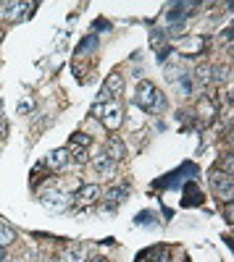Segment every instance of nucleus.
<instances>
[{
  "label": "nucleus",
  "instance_id": "obj_20",
  "mask_svg": "<svg viewBox=\"0 0 234 262\" xmlns=\"http://www.w3.org/2000/svg\"><path fill=\"white\" fill-rule=\"evenodd\" d=\"M3 137H6V123L0 121V139H3Z\"/></svg>",
  "mask_w": 234,
  "mask_h": 262
},
{
  "label": "nucleus",
  "instance_id": "obj_21",
  "mask_svg": "<svg viewBox=\"0 0 234 262\" xmlns=\"http://www.w3.org/2000/svg\"><path fill=\"white\" fill-rule=\"evenodd\" d=\"M87 262H105L103 257H95V259H87Z\"/></svg>",
  "mask_w": 234,
  "mask_h": 262
},
{
  "label": "nucleus",
  "instance_id": "obj_23",
  "mask_svg": "<svg viewBox=\"0 0 234 262\" xmlns=\"http://www.w3.org/2000/svg\"><path fill=\"white\" fill-rule=\"evenodd\" d=\"M0 262H11V259H6V257H3V259H0Z\"/></svg>",
  "mask_w": 234,
  "mask_h": 262
},
{
  "label": "nucleus",
  "instance_id": "obj_14",
  "mask_svg": "<svg viewBox=\"0 0 234 262\" xmlns=\"http://www.w3.org/2000/svg\"><path fill=\"white\" fill-rule=\"evenodd\" d=\"M126 194H129V189H126L124 184H121V186H111L108 191H105V200H111V202H121V200H126Z\"/></svg>",
  "mask_w": 234,
  "mask_h": 262
},
{
  "label": "nucleus",
  "instance_id": "obj_1",
  "mask_svg": "<svg viewBox=\"0 0 234 262\" xmlns=\"http://www.w3.org/2000/svg\"><path fill=\"white\" fill-rule=\"evenodd\" d=\"M100 121H103V126L108 128V131H116V128H119V126L124 123V107H121V102H119V100H111V102H105Z\"/></svg>",
  "mask_w": 234,
  "mask_h": 262
},
{
  "label": "nucleus",
  "instance_id": "obj_17",
  "mask_svg": "<svg viewBox=\"0 0 234 262\" xmlns=\"http://www.w3.org/2000/svg\"><path fill=\"white\" fill-rule=\"evenodd\" d=\"M195 79H198V84H208L210 81V69H198Z\"/></svg>",
  "mask_w": 234,
  "mask_h": 262
},
{
  "label": "nucleus",
  "instance_id": "obj_11",
  "mask_svg": "<svg viewBox=\"0 0 234 262\" xmlns=\"http://www.w3.org/2000/svg\"><path fill=\"white\" fill-rule=\"evenodd\" d=\"M92 168L100 173V176H105V179H111L113 173H116V163H111L105 155H98V158L92 160Z\"/></svg>",
  "mask_w": 234,
  "mask_h": 262
},
{
  "label": "nucleus",
  "instance_id": "obj_9",
  "mask_svg": "<svg viewBox=\"0 0 234 262\" xmlns=\"http://www.w3.org/2000/svg\"><path fill=\"white\" fill-rule=\"evenodd\" d=\"M69 155H71V152H69L66 147H61V149H53L50 155H48V160H45V165H48V168H53V170H58V168H63V165H66V163L71 160Z\"/></svg>",
  "mask_w": 234,
  "mask_h": 262
},
{
  "label": "nucleus",
  "instance_id": "obj_15",
  "mask_svg": "<svg viewBox=\"0 0 234 262\" xmlns=\"http://www.w3.org/2000/svg\"><path fill=\"white\" fill-rule=\"evenodd\" d=\"M69 152H74V163H79V165H87L90 163L87 149H69Z\"/></svg>",
  "mask_w": 234,
  "mask_h": 262
},
{
  "label": "nucleus",
  "instance_id": "obj_18",
  "mask_svg": "<svg viewBox=\"0 0 234 262\" xmlns=\"http://www.w3.org/2000/svg\"><path fill=\"white\" fill-rule=\"evenodd\" d=\"M34 102L27 97V100H21V105H18V116H24V113H29V107H32Z\"/></svg>",
  "mask_w": 234,
  "mask_h": 262
},
{
  "label": "nucleus",
  "instance_id": "obj_3",
  "mask_svg": "<svg viewBox=\"0 0 234 262\" xmlns=\"http://www.w3.org/2000/svg\"><path fill=\"white\" fill-rule=\"evenodd\" d=\"M121 90H124V76L121 74H108V79H105V84H103V90H100V97H98V102H111L113 97H119L121 95Z\"/></svg>",
  "mask_w": 234,
  "mask_h": 262
},
{
  "label": "nucleus",
  "instance_id": "obj_10",
  "mask_svg": "<svg viewBox=\"0 0 234 262\" xmlns=\"http://www.w3.org/2000/svg\"><path fill=\"white\" fill-rule=\"evenodd\" d=\"M61 259L63 262H87V247H84V244H74V247H69L66 252H63Z\"/></svg>",
  "mask_w": 234,
  "mask_h": 262
},
{
  "label": "nucleus",
  "instance_id": "obj_19",
  "mask_svg": "<svg viewBox=\"0 0 234 262\" xmlns=\"http://www.w3.org/2000/svg\"><path fill=\"white\" fill-rule=\"evenodd\" d=\"M103 107H105L103 102H98V105H92V116H95V118H100V116H103Z\"/></svg>",
  "mask_w": 234,
  "mask_h": 262
},
{
  "label": "nucleus",
  "instance_id": "obj_4",
  "mask_svg": "<svg viewBox=\"0 0 234 262\" xmlns=\"http://www.w3.org/2000/svg\"><path fill=\"white\" fill-rule=\"evenodd\" d=\"M103 196V189L98 184H79L76 191H74V202L79 205H95Z\"/></svg>",
  "mask_w": 234,
  "mask_h": 262
},
{
  "label": "nucleus",
  "instance_id": "obj_13",
  "mask_svg": "<svg viewBox=\"0 0 234 262\" xmlns=\"http://www.w3.org/2000/svg\"><path fill=\"white\" fill-rule=\"evenodd\" d=\"M13 238H16V231H13L8 223L0 221V247H8V244H13Z\"/></svg>",
  "mask_w": 234,
  "mask_h": 262
},
{
  "label": "nucleus",
  "instance_id": "obj_8",
  "mask_svg": "<svg viewBox=\"0 0 234 262\" xmlns=\"http://www.w3.org/2000/svg\"><path fill=\"white\" fill-rule=\"evenodd\" d=\"M42 205L53 207V210H66L71 205V200L66 194H61V191H48V194H42Z\"/></svg>",
  "mask_w": 234,
  "mask_h": 262
},
{
  "label": "nucleus",
  "instance_id": "obj_16",
  "mask_svg": "<svg viewBox=\"0 0 234 262\" xmlns=\"http://www.w3.org/2000/svg\"><path fill=\"white\" fill-rule=\"evenodd\" d=\"M166 107V97H163V92H158L155 90V97H153V111H163Z\"/></svg>",
  "mask_w": 234,
  "mask_h": 262
},
{
  "label": "nucleus",
  "instance_id": "obj_6",
  "mask_svg": "<svg viewBox=\"0 0 234 262\" xmlns=\"http://www.w3.org/2000/svg\"><path fill=\"white\" fill-rule=\"evenodd\" d=\"M213 189H216V194L221 196V202H231V194H234V181H231L229 173H221V176H216V179H213Z\"/></svg>",
  "mask_w": 234,
  "mask_h": 262
},
{
  "label": "nucleus",
  "instance_id": "obj_22",
  "mask_svg": "<svg viewBox=\"0 0 234 262\" xmlns=\"http://www.w3.org/2000/svg\"><path fill=\"white\" fill-rule=\"evenodd\" d=\"M3 257H6V254H3V247H0V259H3Z\"/></svg>",
  "mask_w": 234,
  "mask_h": 262
},
{
  "label": "nucleus",
  "instance_id": "obj_12",
  "mask_svg": "<svg viewBox=\"0 0 234 262\" xmlns=\"http://www.w3.org/2000/svg\"><path fill=\"white\" fill-rule=\"evenodd\" d=\"M87 144H90V137L84 134V131H76V134H71L66 149H87Z\"/></svg>",
  "mask_w": 234,
  "mask_h": 262
},
{
  "label": "nucleus",
  "instance_id": "obj_2",
  "mask_svg": "<svg viewBox=\"0 0 234 262\" xmlns=\"http://www.w3.org/2000/svg\"><path fill=\"white\" fill-rule=\"evenodd\" d=\"M153 97H155V84L142 79L134 90V105H140V111H153Z\"/></svg>",
  "mask_w": 234,
  "mask_h": 262
},
{
  "label": "nucleus",
  "instance_id": "obj_5",
  "mask_svg": "<svg viewBox=\"0 0 234 262\" xmlns=\"http://www.w3.org/2000/svg\"><path fill=\"white\" fill-rule=\"evenodd\" d=\"M29 11H32V3H8V0L0 3V18H6V21H18Z\"/></svg>",
  "mask_w": 234,
  "mask_h": 262
},
{
  "label": "nucleus",
  "instance_id": "obj_7",
  "mask_svg": "<svg viewBox=\"0 0 234 262\" xmlns=\"http://www.w3.org/2000/svg\"><path fill=\"white\" fill-rule=\"evenodd\" d=\"M103 155L108 158L111 163H119V160L126 158V147H124V142L119 137H111L108 142H105V152H103Z\"/></svg>",
  "mask_w": 234,
  "mask_h": 262
}]
</instances>
